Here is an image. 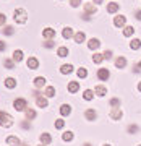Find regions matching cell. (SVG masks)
<instances>
[{"label":"cell","mask_w":141,"mask_h":146,"mask_svg":"<svg viewBox=\"0 0 141 146\" xmlns=\"http://www.w3.org/2000/svg\"><path fill=\"white\" fill-rule=\"evenodd\" d=\"M0 125L3 128H10L13 125V117L8 112H0Z\"/></svg>","instance_id":"6da1fadb"},{"label":"cell","mask_w":141,"mask_h":146,"mask_svg":"<svg viewBox=\"0 0 141 146\" xmlns=\"http://www.w3.org/2000/svg\"><path fill=\"white\" fill-rule=\"evenodd\" d=\"M15 21H16V23H20V25L26 23V21H28L26 10H23V8H16V10H15Z\"/></svg>","instance_id":"7a4b0ae2"},{"label":"cell","mask_w":141,"mask_h":146,"mask_svg":"<svg viewBox=\"0 0 141 146\" xmlns=\"http://www.w3.org/2000/svg\"><path fill=\"white\" fill-rule=\"evenodd\" d=\"M13 109L18 110V112H23V110L28 109V102L26 99H23V98H18V99L13 101Z\"/></svg>","instance_id":"3957f363"},{"label":"cell","mask_w":141,"mask_h":146,"mask_svg":"<svg viewBox=\"0 0 141 146\" xmlns=\"http://www.w3.org/2000/svg\"><path fill=\"white\" fill-rule=\"evenodd\" d=\"M110 119L112 120H120L122 117H123V112H122V107H114V109L109 112Z\"/></svg>","instance_id":"277c9868"},{"label":"cell","mask_w":141,"mask_h":146,"mask_svg":"<svg viewBox=\"0 0 141 146\" xmlns=\"http://www.w3.org/2000/svg\"><path fill=\"white\" fill-rule=\"evenodd\" d=\"M97 78H99L101 81H107V80L110 78L109 68H99V70H97Z\"/></svg>","instance_id":"5b68a950"},{"label":"cell","mask_w":141,"mask_h":146,"mask_svg":"<svg viewBox=\"0 0 141 146\" xmlns=\"http://www.w3.org/2000/svg\"><path fill=\"white\" fill-rule=\"evenodd\" d=\"M83 8H84V13L86 15H94L97 11V5H94V3H84Z\"/></svg>","instance_id":"8992f818"},{"label":"cell","mask_w":141,"mask_h":146,"mask_svg":"<svg viewBox=\"0 0 141 146\" xmlns=\"http://www.w3.org/2000/svg\"><path fill=\"white\" fill-rule=\"evenodd\" d=\"M84 117H86V120H89V122H94V120L97 119V112H96L94 109H86Z\"/></svg>","instance_id":"52a82bcc"},{"label":"cell","mask_w":141,"mask_h":146,"mask_svg":"<svg viewBox=\"0 0 141 146\" xmlns=\"http://www.w3.org/2000/svg\"><path fill=\"white\" fill-rule=\"evenodd\" d=\"M114 25H115V26H117V28H125V25H126V18H125V16H115V18H114Z\"/></svg>","instance_id":"ba28073f"},{"label":"cell","mask_w":141,"mask_h":146,"mask_svg":"<svg viewBox=\"0 0 141 146\" xmlns=\"http://www.w3.org/2000/svg\"><path fill=\"white\" fill-rule=\"evenodd\" d=\"M39 140H41V145H50L52 143V136L49 135L47 131H44V133H41V136H39Z\"/></svg>","instance_id":"9c48e42d"},{"label":"cell","mask_w":141,"mask_h":146,"mask_svg":"<svg viewBox=\"0 0 141 146\" xmlns=\"http://www.w3.org/2000/svg\"><path fill=\"white\" fill-rule=\"evenodd\" d=\"M36 104H37V107L46 109L47 106H49V101H47L46 96H39V98H36Z\"/></svg>","instance_id":"30bf717a"},{"label":"cell","mask_w":141,"mask_h":146,"mask_svg":"<svg viewBox=\"0 0 141 146\" xmlns=\"http://www.w3.org/2000/svg\"><path fill=\"white\" fill-rule=\"evenodd\" d=\"M101 46V41L99 39H96V37H93V39H89L88 41V47L91 49V50H97Z\"/></svg>","instance_id":"8fae6325"},{"label":"cell","mask_w":141,"mask_h":146,"mask_svg":"<svg viewBox=\"0 0 141 146\" xmlns=\"http://www.w3.org/2000/svg\"><path fill=\"white\" fill-rule=\"evenodd\" d=\"M7 145H8V146H20L21 141H20V138H18V136L10 135L8 138H7Z\"/></svg>","instance_id":"7c38bea8"},{"label":"cell","mask_w":141,"mask_h":146,"mask_svg":"<svg viewBox=\"0 0 141 146\" xmlns=\"http://www.w3.org/2000/svg\"><path fill=\"white\" fill-rule=\"evenodd\" d=\"M94 94H97L99 98H104L105 94H107V88L102 86V84H99V86H96V88H94Z\"/></svg>","instance_id":"4fadbf2b"},{"label":"cell","mask_w":141,"mask_h":146,"mask_svg":"<svg viewBox=\"0 0 141 146\" xmlns=\"http://www.w3.org/2000/svg\"><path fill=\"white\" fill-rule=\"evenodd\" d=\"M67 89H68V91H70L71 94L78 93V89H79V83H78V81H70V83H68V86H67Z\"/></svg>","instance_id":"5bb4252c"},{"label":"cell","mask_w":141,"mask_h":146,"mask_svg":"<svg viewBox=\"0 0 141 146\" xmlns=\"http://www.w3.org/2000/svg\"><path fill=\"white\" fill-rule=\"evenodd\" d=\"M42 36L50 41V39L55 36V29H52V28H46V29H42Z\"/></svg>","instance_id":"9a60e30c"},{"label":"cell","mask_w":141,"mask_h":146,"mask_svg":"<svg viewBox=\"0 0 141 146\" xmlns=\"http://www.w3.org/2000/svg\"><path fill=\"white\" fill-rule=\"evenodd\" d=\"M73 72V65L71 63H63L62 67H60V73L62 75H68V73Z\"/></svg>","instance_id":"2e32d148"},{"label":"cell","mask_w":141,"mask_h":146,"mask_svg":"<svg viewBox=\"0 0 141 146\" xmlns=\"http://www.w3.org/2000/svg\"><path fill=\"white\" fill-rule=\"evenodd\" d=\"M115 67L118 68V70L125 68L126 67V58L125 57H117V58H115Z\"/></svg>","instance_id":"e0dca14e"},{"label":"cell","mask_w":141,"mask_h":146,"mask_svg":"<svg viewBox=\"0 0 141 146\" xmlns=\"http://www.w3.org/2000/svg\"><path fill=\"white\" fill-rule=\"evenodd\" d=\"M60 114H62L63 117L70 115V114H71V106H70V104H62V106H60Z\"/></svg>","instance_id":"ac0fdd59"},{"label":"cell","mask_w":141,"mask_h":146,"mask_svg":"<svg viewBox=\"0 0 141 146\" xmlns=\"http://www.w3.org/2000/svg\"><path fill=\"white\" fill-rule=\"evenodd\" d=\"M39 67V60L36 57H29L28 58V68H31V70H36Z\"/></svg>","instance_id":"d6986e66"},{"label":"cell","mask_w":141,"mask_h":146,"mask_svg":"<svg viewBox=\"0 0 141 146\" xmlns=\"http://www.w3.org/2000/svg\"><path fill=\"white\" fill-rule=\"evenodd\" d=\"M118 8H120V5L117 2H110L109 5H107V13H117Z\"/></svg>","instance_id":"ffe728a7"},{"label":"cell","mask_w":141,"mask_h":146,"mask_svg":"<svg viewBox=\"0 0 141 146\" xmlns=\"http://www.w3.org/2000/svg\"><path fill=\"white\" fill-rule=\"evenodd\" d=\"M84 41H86V34H84L83 31H78L75 34V42H76V44H83Z\"/></svg>","instance_id":"44dd1931"},{"label":"cell","mask_w":141,"mask_h":146,"mask_svg":"<svg viewBox=\"0 0 141 146\" xmlns=\"http://www.w3.org/2000/svg\"><path fill=\"white\" fill-rule=\"evenodd\" d=\"M62 36H63V39H70V37H73L75 36V33H73V29L71 28H63V31H62Z\"/></svg>","instance_id":"7402d4cb"},{"label":"cell","mask_w":141,"mask_h":146,"mask_svg":"<svg viewBox=\"0 0 141 146\" xmlns=\"http://www.w3.org/2000/svg\"><path fill=\"white\" fill-rule=\"evenodd\" d=\"M32 83H34V86H36L37 89L44 88V84H46V78H44V76H37V78H34V81H32Z\"/></svg>","instance_id":"603a6c76"},{"label":"cell","mask_w":141,"mask_h":146,"mask_svg":"<svg viewBox=\"0 0 141 146\" xmlns=\"http://www.w3.org/2000/svg\"><path fill=\"white\" fill-rule=\"evenodd\" d=\"M68 54H70V50H68V47H58L57 49V55L58 57H62V58H65V57H68Z\"/></svg>","instance_id":"cb8c5ba5"},{"label":"cell","mask_w":141,"mask_h":146,"mask_svg":"<svg viewBox=\"0 0 141 146\" xmlns=\"http://www.w3.org/2000/svg\"><path fill=\"white\" fill-rule=\"evenodd\" d=\"M24 114H26V119L28 120H34V119H36V110L31 109V107H28V109L24 110Z\"/></svg>","instance_id":"d4e9b609"},{"label":"cell","mask_w":141,"mask_h":146,"mask_svg":"<svg viewBox=\"0 0 141 146\" xmlns=\"http://www.w3.org/2000/svg\"><path fill=\"white\" fill-rule=\"evenodd\" d=\"M44 94H46V98H54L55 96V88L54 86H47L44 89Z\"/></svg>","instance_id":"484cf974"},{"label":"cell","mask_w":141,"mask_h":146,"mask_svg":"<svg viewBox=\"0 0 141 146\" xmlns=\"http://www.w3.org/2000/svg\"><path fill=\"white\" fill-rule=\"evenodd\" d=\"M135 34V28L133 26H125L123 28V36L125 37H130V36H133Z\"/></svg>","instance_id":"4316f807"},{"label":"cell","mask_w":141,"mask_h":146,"mask_svg":"<svg viewBox=\"0 0 141 146\" xmlns=\"http://www.w3.org/2000/svg\"><path fill=\"white\" fill-rule=\"evenodd\" d=\"M3 83H5L7 88L13 89V88L16 86V80H15V78H5V81H3Z\"/></svg>","instance_id":"83f0119b"},{"label":"cell","mask_w":141,"mask_h":146,"mask_svg":"<svg viewBox=\"0 0 141 146\" xmlns=\"http://www.w3.org/2000/svg\"><path fill=\"white\" fill-rule=\"evenodd\" d=\"M3 65H5L7 70H13V68H15V60H11V58H5V60H3Z\"/></svg>","instance_id":"f1b7e54d"},{"label":"cell","mask_w":141,"mask_h":146,"mask_svg":"<svg viewBox=\"0 0 141 146\" xmlns=\"http://www.w3.org/2000/svg\"><path fill=\"white\" fill-rule=\"evenodd\" d=\"M102 60H104V54L94 52V55H93V62H94V63H101Z\"/></svg>","instance_id":"f546056e"},{"label":"cell","mask_w":141,"mask_h":146,"mask_svg":"<svg viewBox=\"0 0 141 146\" xmlns=\"http://www.w3.org/2000/svg\"><path fill=\"white\" fill-rule=\"evenodd\" d=\"M141 47V41L140 39H133V41L130 42V49H133V50H138Z\"/></svg>","instance_id":"4dcf8cb0"},{"label":"cell","mask_w":141,"mask_h":146,"mask_svg":"<svg viewBox=\"0 0 141 146\" xmlns=\"http://www.w3.org/2000/svg\"><path fill=\"white\" fill-rule=\"evenodd\" d=\"M75 138V135H73V131H65L62 135V140L63 141H71Z\"/></svg>","instance_id":"1f68e13d"},{"label":"cell","mask_w":141,"mask_h":146,"mask_svg":"<svg viewBox=\"0 0 141 146\" xmlns=\"http://www.w3.org/2000/svg\"><path fill=\"white\" fill-rule=\"evenodd\" d=\"M83 98H84L86 101H91V99L94 98V91H91V89H86V91L83 93Z\"/></svg>","instance_id":"d6a6232c"},{"label":"cell","mask_w":141,"mask_h":146,"mask_svg":"<svg viewBox=\"0 0 141 146\" xmlns=\"http://www.w3.org/2000/svg\"><path fill=\"white\" fill-rule=\"evenodd\" d=\"M13 60H15V62H21V60H23V52H21V50H15V52H13Z\"/></svg>","instance_id":"836d02e7"},{"label":"cell","mask_w":141,"mask_h":146,"mask_svg":"<svg viewBox=\"0 0 141 146\" xmlns=\"http://www.w3.org/2000/svg\"><path fill=\"white\" fill-rule=\"evenodd\" d=\"M54 127H55L57 130H60V128H63V127H65V120H62V119H57V120H55V123H54Z\"/></svg>","instance_id":"e575fe53"},{"label":"cell","mask_w":141,"mask_h":146,"mask_svg":"<svg viewBox=\"0 0 141 146\" xmlns=\"http://www.w3.org/2000/svg\"><path fill=\"white\" fill-rule=\"evenodd\" d=\"M78 76H79V78H86V76H88V70H86L84 67H81L78 70Z\"/></svg>","instance_id":"d590c367"},{"label":"cell","mask_w":141,"mask_h":146,"mask_svg":"<svg viewBox=\"0 0 141 146\" xmlns=\"http://www.w3.org/2000/svg\"><path fill=\"white\" fill-rule=\"evenodd\" d=\"M140 131V127L138 125H130L128 127V133H131V135H135V133H138Z\"/></svg>","instance_id":"8d00e7d4"},{"label":"cell","mask_w":141,"mask_h":146,"mask_svg":"<svg viewBox=\"0 0 141 146\" xmlns=\"http://www.w3.org/2000/svg\"><path fill=\"white\" fill-rule=\"evenodd\" d=\"M2 33H3V34H7V36H11L15 31H13V28H11V26H5L3 29H2Z\"/></svg>","instance_id":"74e56055"},{"label":"cell","mask_w":141,"mask_h":146,"mask_svg":"<svg viewBox=\"0 0 141 146\" xmlns=\"http://www.w3.org/2000/svg\"><path fill=\"white\" fill-rule=\"evenodd\" d=\"M120 99H117V98H114V99H110V106L112 107H120Z\"/></svg>","instance_id":"f35d334b"},{"label":"cell","mask_w":141,"mask_h":146,"mask_svg":"<svg viewBox=\"0 0 141 146\" xmlns=\"http://www.w3.org/2000/svg\"><path fill=\"white\" fill-rule=\"evenodd\" d=\"M70 5L73 7V8H76V7L81 5V0H70Z\"/></svg>","instance_id":"ab89813d"},{"label":"cell","mask_w":141,"mask_h":146,"mask_svg":"<svg viewBox=\"0 0 141 146\" xmlns=\"http://www.w3.org/2000/svg\"><path fill=\"white\" fill-rule=\"evenodd\" d=\"M112 58V50H105L104 52V60H110Z\"/></svg>","instance_id":"60d3db41"},{"label":"cell","mask_w":141,"mask_h":146,"mask_svg":"<svg viewBox=\"0 0 141 146\" xmlns=\"http://www.w3.org/2000/svg\"><path fill=\"white\" fill-rule=\"evenodd\" d=\"M5 21H7V16L3 15V13H0V26H2V25H5Z\"/></svg>","instance_id":"b9f144b4"},{"label":"cell","mask_w":141,"mask_h":146,"mask_svg":"<svg viewBox=\"0 0 141 146\" xmlns=\"http://www.w3.org/2000/svg\"><path fill=\"white\" fill-rule=\"evenodd\" d=\"M5 49H7V44H5L3 41H0V52H3Z\"/></svg>","instance_id":"7bdbcfd3"},{"label":"cell","mask_w":141,"mask_h":146,"mask_svg":"<svg viewBox=\"0 0 141 146\" xmlns=\"http://www.w3.org/2000/svg\"><path fill=\"white\" fill-rule=\"evenodd\" d=\"M44 46H46V47H49V49H50V47H54V46H55V44H54V41H47V42H44Z\"/></svg>","instance_id":"ee69618b"},{"label":"cell","mask_w":141,"mask_h":146,"mask_svg":"<svg viewBox=\"0 0 141 146\" xmlns=\"http://www.w3.org/2000/svg\"><path fill=\"white\" fill-rule=\"evenodd\" d=\"M135 15H136V20H140V21H141V10H136V11H135Z\"/></svg>","instance_id":"f6af8a7d"},{"label":"cell","mask_w":141,"mask_h":146,"mask_svg":"<svg viewBox=\"0 0 141 146\" xmlns=\"http://www.w3.org/2000/svg\"><path fill=\"white\" fill-rule=\"evenodd\" d=\"M133 72H135V73L141 72V68H140V65H133Z\"/></svg>","instance_id":"bcb514c9"},{"label":"cell","mask_w":141,"mask_h":146,"mask_svg":"<svg viewBox=\"0 0 141 146\" xmlns=\"http://www.w3.org/2000/svg\"><path fill=\"white\" fill-rule=\"evenodd\" d=\"M102 2H104V0H93V3H94V5H101Z\"/></svg>","instance_id":"7dc6e473"},{"label":"cell","mask_w":141,"mask_h":146,"mask_svg":"<svg viewBox=\"0 0 141 146\" xmlns=\"http://www.w3.org/2000/svg\"><path fill=\"white\" fill-rule=\"evenodd\" d=\"M138 91H141V81H140V84H138Z\"/></svg>","instance_id":"c3c4849f"},{"label":"cell","mask_w":141,"mask_h":146,"mask_svg":"<svg viewBox=\"0 0 141 146\" xmlns=\"http://www.w3.org/2000/svg\"><path fill=\"white\" fill-rule=\"evenodd\" d=\"M84 146H91V145H89V143H86V145H84Z\"/></svg>","instance_id":"681fc988"},{"label":"cell","mask_w":141,"mask_h":146,"mask_svg":"<svg viewBox=\"0 0 141 146\" xmlns=\"http://www.w3.org/2000/svg\"><path fill=\"white\" fill-rule=\"evenodd\" d=\"M138 65H140V68H141V62H140V63H138Z\"/></svg>","instance_id":"f907efd6"},{"label":"cell","mask_w":141,"mask_h":146,"mask_svg":"<svg viewBox=\"0 0 141 146\" xmlns=\"http://www.w3.org/2000/svg\"><path fill=\"white\" fill-rule=\"evenodd\" d=\"M102 146H110V145H102Z\"/></svg>","instance_id":"816d5d0a"},{"label":"cell","mask_w":141,"mask_h":146,"mask_svg":"<svg viewBox=\"0 0 141 146\" xmlns=\"http://www.w3.org/2000/svg\"><path fill=\"white\" fill-rule=\"evenodd\" d=\"M39 146H46V145H39Z\"/></svg>","instance_id":"f5cc1de1"},{"label":"cell","mask_w":141,"mask_h":146,"mask_svg":"<svg viewBox=\"0 0 141 146\" xmlns=\"http://www.w3.org/2000/svg\"><path fill=\"white\" fill-rule=\"evenodd\" d=\"M138 146H141V145H138Z\"/></svg>","instance_id":"db71d44e"},{"label":"cell","mask_w":141,"mask_h":146,"mask_svg":"<svg viewBox=\"0 0 141 146\" xmlns=\"http://www.w3.org/2000/svg\"><path fill=\"white\" fill-rule=\"evenodd\" d=\"M24 146H28V145H24Z\"/></svg>","instance_id":"11a10c76"}]
</instances>
